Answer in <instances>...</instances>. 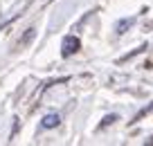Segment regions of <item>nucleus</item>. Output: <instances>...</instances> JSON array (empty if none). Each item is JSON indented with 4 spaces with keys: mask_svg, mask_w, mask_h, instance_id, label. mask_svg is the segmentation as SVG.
<instances>
[{
    "mask_svg": "<svg viewBox=\"0 0 153 146\" xmlns=\"http://www.w3.org/2000/svg\"><path fill=\"white\" fill-rule=\"evenodd\" d=\"M133 23H135V18H122L120 23L115 25V32L122 36V34H126V29H128V27H133Z\"/></svg>",
    "mask_w": 153,
    "mask_h": 146,
    "instance_id": "obj_3",
    "label": "nucleus"
},
{
    "mask_svg": "<svg viewBox=\"0 0 153 146\" xmlns=\"http://www.w3.org/2000/svg\"><path fill=\"white\" fill-rule=\"evenodd\" d=\"M34 36H36V29L29 27V29H27V34L23 36V41H20V45H27V43H32V41H34Z\"/></svg>",
    "mask_w": 153,
    "mask_h": 146,
    "instance_id": "obj_4",
    "label": "nucleus"
},
{
    "mask_svg": "<svg viewBox=\"0 0 153 146\" xmlns=\"http://www.w3.org/2000/svg\"><path fill=\"white\" fill-rule=\"evenodd\" d=\"M151 110H153V104H151V106H149V108H144V110H140V115H137V117H135V122H137V119H142V117H144V115H149V113H151Z\"/></svg>",
    "mask_w": 153,
    "mask_h": 146,
    "instance_id": "obj_6",
    "label": "nucleus"
},
{
    "mask_svg": "<svg viewBox=\"0 0 153 146\" xmlns=\"http://www.w3.org/2000/svg\"><path fill=\"white\" fill-rule=\"evenodd\" d=\"M113 122H117V115H108V117L101 122V126H108V124H113Z\"/></svg>",
    "mask_w": 153,
    "mask_h": 146,
    "instance_id": "obj_5",
    "label": "nucleus"
},
{
    "mask_svg": "<svg viewBox=\"0 0 153 146\" xmlns=\"http://www.w3.org/2000/svg\"><path fill=\"white\" fill-rule=\"evenodd\" d=\"M81 50V41H79V36H74V34H68L65 38H63V43H61V54L63 56H72V54H76Z\"/></svg>",
    "mask_w": 153,
    "mask_h": 146,
    "instance_id": "obj_1",
    "label": "nucleus"
},
{
    "mask_svg": "<svg viewBox=\"0 0 153 146\" xmlns=\"http://www.w3.org/2000/svg\"><path fill=\"white\" fill-rule=\"evenodd\" d=\"M59 124H61V115L59 113H50V115H45V117L41 119V126L43 128H56Z\"/></svg>",
    "mask_w": 153,
    "mask_h": 146,
    "instance_id": "obj_2",
    "label": "nucleus"
}]
</instances>
